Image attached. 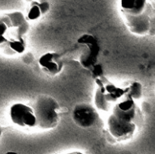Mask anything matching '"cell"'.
I'll use <instances>...</instances> for the list:
<instances>
[{"mask_svg":"<svg viewBox=\"0 0 155 154\" xmlns=\"http://www.w3.org/2000/svg\"><path fill=\"white\" fill-rule=\"evenodd\" d=\"M143 120L140 109L127 91L109 113L106 129L117 142L127 141L134 136L137 126Z\"/></svg>","mask_w":155,"mask_h":154,"instance_id":"cell-1","label":"cell"},{"mask_svg":"<svg viewBox=\"0 0 155 154\" xmlns=\"http://www.w3.org/2000/svg\"><path fill=\"white\" fill-rule=\"evenodd\" d=\"M30 24L21 12L0 13V51L7 55L21 54L26 51L24 37Z\"/></svg>","mask_w":155,"mask_h":154,"instance_id":"cell-2","label":"cell"},{"mask_svg":"<svg viewBox=\"0 0 155 154\" xmlns=\"http://www.w3.org/2000/svg\"><path fill=\"white\" fill-rule=\"evenodd\" d=\"M95 81L98 85L94 96L95 108L101 112L109 113L117 102L126 95L127 87H117L110 82L104 74L95 78Z\"/></svg>","mask_w":155,"mask_h":154,"instance_id":"cell-3","label":"cell"},{"mask_svg":"<svg viewBox=\"0 0 155 154\" xmlns=\"http://www.w3.org/2000/svg\"><path fill=\"white\" fill-rule=\"evenodd\" d=\"M34 109L37 117V128L44 130L55 128L60 121V105L50 95H40L34 103Z\"/></svg>","mask_w":155,"mask_h":154,"instance_id":"cell-4","label":"cell"},{"mask_svg":"<svg viewBox=\"0 0 155 154\" xmlns=\"http://www.w3.org/2000/svg\"><path fill=\"white\" fill-rule=\"evenodd\" d=\"M77 43L82 46L79 57V63L84 68L91 70L98 64L100 48L96 38L92 34H83L78 39Z\"/></svg>","mask_w":155,"mask_h":154,"instance_id":"cell-5","label":"cell"},{"mask_svg":"<svg viewBox=\"0 0 155 154\" xmlns=\"http://www.w3.org/2000/svg\"><path fill=\"white\" fill-rule=\"evenodd\" d=\"M9 118L13 124L21 128H36L37 117L34 108L26 104L14 103L9 109Z\"/></svg>","mask_w":155,"mask_h":154,"instance_id":"cell-6","label":"cell"},{"mask_svg":"<svg viewBox=\"0 0 155 154\" xmlns=\"http://www.w3.org/2000/svg\"><path fill=\"white\" fill-rule=\"evenodd\" d=\"M97 117L96 109L89 104H78L73 109V121L80 128H90L95 124Z\"/></svg>","mask_w":155,"mask_h":154,"instance_id":"cell-7","label":"cell"},{"mask_svg":"<svg viewBox=\"0 0 155 154\" xmlns=\"http://www.w3.org/2000/svg\"><path fill=\"white\" fill-rule=\"evenodd\" d=\"M38 64L42 71L50 77L58 75L63 70L64 66L61 56L56 52L44 54L39 58Z\"/></svg>","mask_w":155,"mask_h":154,"instance_id":"cell-8","label":"cell"},{"mask_svg":"<svg viewBox=\"0 0 155 154\" xmlns=\"http://www.w3.org/2000/svg\"><path fill=\"white\" fill-rule=\"evenodd\" d=\"M124 23L130 32L135 35L143 36L150 33L151 20L147 11L141 15L136 16L123 15Z\"/></svg>","mask_w":155,"mask_h":154,"instance_id":"cell-9","label":"cell"},{"mask_svg":"<svg viewBox=\"0 0 155 154\" xmlns=\"http://www.w3.org/2000/svg\"><path fill=\"white\" fill-rule=\"evenodd\" d=\"M147 0H120V9L123 15L136 16L147 11Z\"/></svg>","mask_w":155,"mask_h":154,"instance_id":"cell-10","label":"cell"},{"mask_svg":"<svg viewBox=\"0 0 155 154\" xmlns=\"http://www.w3.org/2000/svg\"><path fill=\"white\" fill-rule=\"evenodd\" d=\"M129 95L132 97L136 102L140 99L143 96V86L139 81H133L127 86Z\"/></svg>","mask_w":155,"mask_h":154,"instance_id":"cell-11","label":"cell"},{"mask_svg":"<svg viewBox=\"0 0 155 154\" xmlns=\"http://www.w3.org/2000/svg\"><path fill=\"white\" fill-rule=\"evenodd\" d=\"M42 15L41 8L39 6L38 2H33L30 5V7L29 9L28 13H27V19L30 20H37L39 18L41 17Z\"/></svg>","mask_w":155,"mask_h":154,"instance_id":"cell-12","label":"cell"},{"mask_svg":"<svg viewBox=\"0 0 155 154\" xmlns=\"http://www.w3.org/2000/svg\"><path fill=\"white\" fill-rule=\"evenodd\" d=\"M39 6L41 8L42 15H45L51 9V5L48 0H39Z\"/></svg>","mask_w":155,"mask_h":154,"instance_id":"cell-13","label":"cell"},{"mask_svg":"<svg viewBox=\"0 0 155 154\" xmlns=\"http://www.w3.org/2000/svg\"><path fill=\"white\" fill-rule=\"evenodd\" d=\"M66 154H85V153H84V152H80V151H74V152H71Z\"/></svg>","mask_w":155,"mask_h":154,"instance_id":"cell-14","label":"cell"},{"mask_svg":"<svg viewBox=\"0 0 155 154\" xmlns=\"http://www.w3.org/2000/svg\"><path fill=\"white\" fill-rule=\"evenodd\" d=\"M2 135V126L0 125V138H1Z\"/></svg>","mask_w":155,"mask_h":154,"instance_id":"cell-15","label":"cell"},{"mask_svg":"<svg viewBox=\"0 0 155 154\" xmlns=\"http://www.w3.org/2000/svg\"><path fill=\"white\" fill-rule=\"evenodd\" d=\"M5 154H18V153H16V152H12V151H10V152H7Z\"/></svg>","mask_w":155,"mask_h":154,"instance_id":"cell-16","label":"cell"},{"mask_svg":"<svg viewBox=\"0 0 155 154\" xmlns=\"http://www.w3.org/2000/svg\"><path fill=\"white\" fill-rule=\"evenodd\" d=\"M28 1H31V0H28Z\"/></svg>","mask_w":155,"mask_h":154,"instance_id":"cell-17","label":"cell"}]
</instances>
